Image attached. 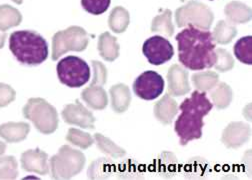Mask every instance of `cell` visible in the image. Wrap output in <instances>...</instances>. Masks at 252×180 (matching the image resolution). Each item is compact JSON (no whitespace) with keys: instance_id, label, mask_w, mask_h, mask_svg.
Instances as JSON below:
<instances>
[{"instance_id":"cell-1","label":"cell","mask_w":252,"mask_h":180,"mask_svg":"<svg viewBox=\"0 0 252 180\" xmlns=\"http://www.w3.org/2000/svg\"><path fill=\"white\" fill-rule=\"evenodd\" d=\"M175 39L178 45V60L184 67L193 71L213 67L216 44L210 31L187 25Z\"/></svg>"},{"instance_id":"cell-2","label":"cell","mask_w":252,"mask_h":180,"mask_svg":"<svg viewBox=\"0 0 252 180\" xmlns=\"http://www.w3.org/2000/svg\"><path fill=\"white\" fill-rule=\"evenodd\" d=\"M212 107L213 104L206 94L198 90L182 101L179 106L181 114L174 124V130L181 145H187L190 141L202 137L203 118L211 111Z\"/></svg>"},{"instance_id":"cell-3","label":"cell","mask_w":252,"mask_h":180,"mask_svg":"<svg viewBox=\"0 0 252 180\" xmlns=\"http://www.w3.org/2000/svg\"><path fill=\"white\" fill-rule=\"evenodd\" d=\"M9 49L18 62L35 66L48 57V44L42 35L31 30H19L10 34Z\"/></svg>"},{"instance_id":"cell-4","label":"cell","mask_w":252,"mask_h":180,"mask_svg":"<svg viewBox=\"0 0 252 180\" xmlns=\"http://www.w3.org/2000/svg\"><path fill=\"white\" fill-rule=\"evenodd\" d=\"M22 112L24 117L43 134H51L58 127L59 119L55 107L43 98H30Z\"/></svg>"},{"instance_id":"cell-5","label":"cell","mask_w":252,"mask_h":180,"mask_svg":"<svg viewBox=\"0 0 252 180\" xmlns=\"http://www.w3.org/2000/svg\"><path fill=\"white\" fill-rule=\"evenodd\" d=\"M85 161V155L79 150L63 145L50 159L51 176L57 180L70 179L82 171Z\"/></svg>"},{"instance_id":"cell-6","label":"cell","mask_w":252,"mask_h":180,"mask_svg":"<svg viewBox=\"0 0 252 180\" xmlns=\"http://www.w3.org/2000/svg\"><path fill=\"white\" fill-rule=\"evenodd\" d=\"M59 81L70 88H78L90 79V68L85 60L69 55L62 58L56 66Z\"/></svg>"},{"instance_id":"cell-7","label":"cell","mask_w":252,"mask_h":180,"mask_svg":"<svg viewBox=\"0 0 252 180\" xmlns=\"http://www.w3.org/2000/svg\"><path fill=\"white\" fill-rule=\"evenodd\" d=\"M88 34L80 26H70L56 32L52 38V60H57L68 51H83L88 45Z\"/></svg>"},{"instance_id":"cell-8","label":"cell","mask_w":252,"mask_h":180,"mask_svg":"<svg viewBox=\"0 0 252 180\" xmlns=\"http://www.w3.org/2000/svg\"><path fill=\"white\" fill-rule=\"evenodd\" d=\"M214 20L212 10L204 3L191 0L175 11V22L178 27L192 25L202 30H208Z\"/></svg>"},{"instance_id":"cell-9","label":"cell","mask_w":252,"mask_h":180,"mask_svg":"<svg viewBox=\"0 0 252 180\" xmlns=\"http://www.w3.org/2000/svg\"><path fill=\"white\" fill-rule=\"evenodd\" d=\"M164 79L153 70L141 73L133 83L135 95L144 100H153L162 94L164 90Z\"/></svg>"},{"instance_id":"cell-10","label":"cell","mask_w":252,"mask_h":180,"mask_svg":"<svg viewBox=\"0 0 252 180\" xmlns=\"http://www.w3.org/2000/svg\"><path fill=\"white\" fill-rule=\"evenodd\" d=\"M143 55L152 65H162L173 57L174 49L172 44L160 35H154L143 43Z\"/></svg>"},{"instance_id":"cell-11","label":"cell","mask_w":252,"mask_h":180,"mask_svg":"<svg viewBox=\"0 0 252 180\" xmlns=\"http://www.w3.org/2000/svg\"><path fill=\"white\" fill-rule=\"evenodd\" d=\"M62 118L67 124L77 125L82 128L94 129L95 117L92 112L84 107L78 100L76 103L67 104L61 112Z\"/></svg>"},{"instance_id":"cell-12","label":"cell","mask_w":252,"mask_h":180,"mask_svg":"<svg viewBox=\"0 0 252 180\" xmlns=\"http://www.w3.org/2000/svg\"><path fill=\"white\" fill-rule=\"evenodd\" d=\"M188 71L178 64H173L167 72V93L170 96H183L190 91Z\"/></svg>"},{"instance_id":"cell-13","label":"cell","mask_w":252,"mask_h":180,"mask_svg":"<svg viewBox=\"0 0 252 180\" xmlns=\"http://www.w3.org/2000/svg\"><path fill=\"white\" fill-rule=\"evenodd\" d=\"M21 166L25 171L46 175L49 173L48 154L38 147L27 150L21 155Z\"/></svg>"},{"instance_id":"cell-14","label":"cell","mask_w":252,"mask_h":180,"mask_svg":"<svg viewBox=\"0 0 252 180\" xmlns=\"http://www.w3.org/2000/svg\"><path fill=\"white\" fill-rule=\"evenodd\" d=\"M250 133L248 124L241 121L230 122L222 132L221 141L228 148H238L248 141Z\"/></svg>"},{"instance_id":"cell-15","label":"cell","mask_w":252,"mask_h":180,"mask_svg":"<svg viewBox=\"0 0 252 180\" xmlns=\"http://www.w3.org/2000/svg\"><path fill=\"white\" fill-rule=\"evenodd\" d=\"M154 116L159 122L163 124H170L172 119L178 112L177 102L168 94L162 96L154 105Z\"/></svg>"},{"instance_id":"cell-16","label":"cell","mask_w":252,"mask_h":180,"mask_svg":"<svg viewBox=\"0 0 252 180\" xmlns=\"http://www.w3.org/2000/svg\"><path fill=\"white\" fill-rule=\"evenodd\" d=\"M109 94L111 97V107L116 113H123L128 109L131 102V94L127 85L123 83L113 85L109 90Z\"/></svg>"},{"instance_id":"cell-17","label":"cell","mask_w":252,"mask_h":180,"mask_svg":"<svg viewBox=\"0 0 252 180\" xmlns=\"http://www.w3.org/2000/svg\"><path fill=\"white\" fill-rule=\"evenodd\" d=\"M84 102L94 110H103L108 104L107 93L101 86L90 85L81 92Z\"/></svg>"},{"instance_id":"cell-18","label":"cell","mask_w":252,"mask_h":180,"mask_svg":"<svg viewBox=\"0 0 252 180\" xmlns=\"http://www.w3.org/2000/svg\"><path fill=\"white\" fill-rule=\"evenodd\" d=\"M29 131L30 125L26 122H7L0 125V137L9 143L23 141Z\"/></svg>"},{"instance_id":"cell-19","label":"cell","mask_w":252,"mask_h":180,"mask_svg":"<svg viewBox=\"0 0 252 180\" xmlns=\"http://www.w3.org/2000/svg\"><path fill=\"white\" fill-rule=\"evenodd\" d=\"M224 13L231 24H244L251 20V8L240 1H231L226 4Z\"/></svg>"},{"instance_id":"cell-20","label":"cell","mask_w":252,"mask_h":180,"mask_svg":"<svg viewBox=\"0 0 252 180\" xmlns=\"http://www.w3.org/2000/svg\"><path fill=\"white\" fill-rule=\"evenodd\" d=\"M97 48L100 56L106 61L112 62L119 56V45L117 43V38L112 36L109 32H103L97 43Z\"/></svg>"},{"instance_id":"cell-21","label":"cell","mask_w":252,"mask_h":180,"mask_svg":"<svg viewBox=\"0 0 252 180\" xmlns=\"http://www.w3.org/2000/svg\"><path fill=\"white\" fill-rule=\"evenodd\" d=\"M210 96L212 99V104L215 105L217 109H225L232 101V89L225 82H220L211 89Z\"/></svg>"},{"instance_id":"cell-22","label":"cell","mask_w":252,"mask_h":180,"mask_svg":"<svg viewBox=\"0 0 252 180\" xmlns=\"http://www.w3.org/2000/svg\"><path fill=\"white\" fill-rule=\"evenodd\" d=\"M130 22L129 12L122 6L114 7L108 18V25L115 33H123Z\"/></svg>"},{"instance_id":"cell-23","label":"cell","mask_w":252,"mask_h":180,"mask_svg":"<svg viewBox=\"0 0 252 180\" xmlns=\"http://www.w3.org/2000/svg\"><path fill=\"white\" fill-rule=\"evenodd\" d=\"M237 35V29L234 24H231L228 21L220 20L212 33L213 40L218 44H228L232 41V39Z\"/></svg>"},{"instance_id":"cell-24","label":"cell","mask_w":252,"mask_h":180,"mask_svg":"<svg viewBox=\"0 0 252 180\" xmlns=\"http://www.w3.org/2000/svg\"><path fill=\"white\" fill-rule=\"evenodd\" d=\"M151 31L162 33L167 37H171L174 33V25L172 23V12L165 9L163 13L153 18L151 23Z\"/></svg>"},{"instance_id":"cell-25","label":"cell","mask_w":252,"mask_h":180,"mask_svg":"<svg viewBox=\"0 0 252 180\" xmlns=\"http://www.w3.org/2000/svg\"><path fill=\"white\" fill-rule=\"evenodd\" d=\"M22 21L20 11L8 4L0 5V30L6 31L11 27L18 26Z\"/></svg>"},{"instance_id":"cell-26","label":"cell","mask_w":252,"mask_h":180,"mask_svg":"<svg viewBox=\"0 0 252 180\" xmlns=\"http://www.w3.org/2000/svg\"><path fill=\"white\" fill-rule=\"evenodd\" d=\"M114 163L108 158H99L89 166L87 175L90 179H106L114 171Z\"/></svg>"},{"instance_id":"cell-27","label":"cell","mask_w":252,"mask_h":180,"mask_svg":"<svg viewBox=\"0 0 252 180\" xmlns=\"http://www.w3.org/2000/svg\"><path fill=\"white\" fill-rule=\"evenodd\" d=\"M192 83L200 92H208L219 81V76L214 71H202L192 75Z\"/></svg>"},{"instance_id":"cell-28","label":"cell","mask_w":252,"mask_h":180,"mask_svg":"<svg viewBox=\"0 0 252 180\" xmlns=\"http://www.w3.org/2000/svg\"><path fill=\"white\" fill-rule=\"evenodd\" d=\"M94 140H95L96 145L101 152L108 154L113 158H121L126 154V151L123 148L115 144L108 137L103 136L101 133L94 134Z\"/></svg>"},{"instance_id":"cell-29","label":"cell","mask_w":252,"mask_h":180,"mask_svg":"<svg viewBox=\"0 0 252 180\" xmlns=\"http://www.w3.org/2000/svg\"><path fill=\"white\" fill-rule=\"evenodd\" d=\"M234 55L240 62L251 65L252 64V36L248 35L240 38L233 47Z\"/></svg>"},{"instance_id":"cell-30","label":"cell","mask_w":252,"mask_h":180,"mask_svg":"<svg viewBox=\"0 0 252 180\" xmlns=\"http://www.w3.org/2000/svg\"><path fill=\"white\" fill-rule=\"evenodd\" d=\"M66 140L81 149H87L94 143V138L89 133L77 128H70L68 130Z\"/></svg>"},{"instance_id":"cell-31","label":"cell","mask_w":252,"mask_h":180,"mask_svg":"<svg viewBox=\"0 0 252 180\" xmlns=\"http://www.w3.org/2000/svg\"><path fill=\"white\" fill-rule=\"evenodd\" d=\"M18 176V163L14 156L0 158V179H16Z\"/></svg>"},{"instance_id":"cell-32","label":"cell","mask_w":252,"mask_h":180,"mask_svg":"<svg viewBox=\"0 0 252 180\" xmlns=\"http://www.w3.org/2000/svg\"><path fill=\"white\" fill-rule=\"evenodd\" d=\"M215 54H216V60L213 66L217 71L227 72L234 67V59L228 51L222 48H218V49H215Z\"/></svg>"},{"instance_id":"cell-33","label":"cell","mask_w":252,"mask_h":180,"mask_svg":"<svg viewBox=\"0 0 252 180\" xmlns=\"http://www.w3.org/2000/svg\"><path fill=\"white\" fill-rule=\"evenodd\" d=\"M111 0H81L82 8L92 15H100L110 6Z\"/></svg>"},{"instance_id":"cell-34","label":"cell","mask_w":252,"mask_h":180,"mask_svg":"<svg viewBox=\"0 0 252 180\" xmlns=\"http://www.w3.org/2000/svg\"><path fill=\"white\" fill-rule=\"evenodd\" d=\"M175 156L172 153L164 152L161 154V156L158 158V162H157V169L158 171L167 177L172 175L176 168V160Z\"/></svg>"},{"instance_id":"cell-35","label":"cell","mask_w":252,"mask_h":180,"mask_svg":"<svg viewBox=\"0 0 252 180\" xmlns=\"http://www.w3.org/2000/svg\"><path fill=\"white\" fill-rule=\"evenodd\" d=\"M92 66H93V79L91 81L92 86L96 85V86H102L106 83L107 81V69L101 63L100 61H96V60H93L92 61Z\"/></svg>"},{"instance_id":"cell-36","label":"cell","mask_w":252,"mask_h":180,"mask_svg":"<svg viewBox=\"0 0 252 180\" xmlns=\"http://www.w3.org/2000/svg\"><path fill=\"white\" fill-rule=\"evenodd\" d=\"M15 90L8 84L0 83V108L9 105L15 100Z\"/></svg>"},{"instance_id":"cell-37","label":"cell","mask_w":252,"mask_h":180,"mask_svg":"<svg viewBox=\"0 0 252 180\" xmlns=\"http://www.w3.org/2000/svg\"><path fill=\"white\" fill-rule=\"evenodd\" d=\"M6 37H7V33L5 31H2V30H0V49L4 46Z\"/></svg>"},{"instance_id":"cell-38","label":"cell","mask_w":252,"mask_h":180,"mask_svg":"<svg viewBox=\"0 0 252 180\" xmlns=\"http://www.w3.org/2000/svg\"><path fill=\"white\" fill-rule=\"evenodd\" d=\"M6 150V144L2 141H0V158H1Z\"/></svg>"},{"instance_id":"cell-39","label":"cell","mask_w":252,"mask_h":180,"mask_svg":"<svg viewBox=\"0 0 252 180\" xmlns=\"http://www.w3.org/2000/svg\"><path fill=\"white\" fill-rule=\"evenodd\" d=\"M13 2H15L16 4H22V2H23V0H12Z\"/></svg>"},{"instance_id":"cell-40","label":"cell","mask_w":252,"mask_h":180,"mask_svg":"<svg viewBox=\"0 0 252 180\" xmlns=\"http://www.w3.org/2000/svg\"><path fill=\"white\" fill-rule=\"evenodd\" d=\"M210 1H213V0H210Z\"/></svg>"}]
</instances>
